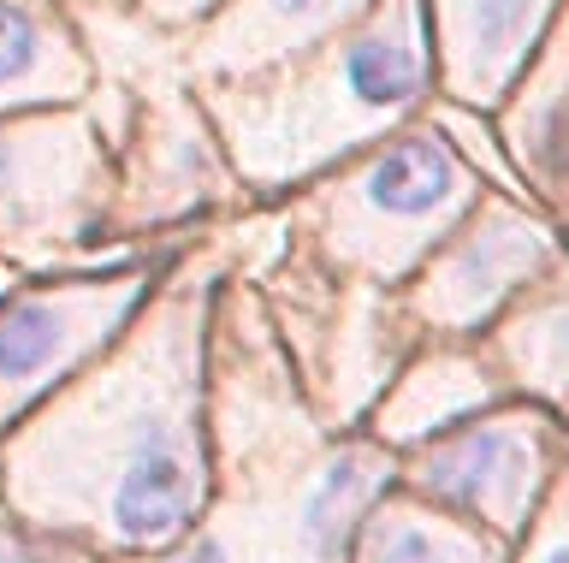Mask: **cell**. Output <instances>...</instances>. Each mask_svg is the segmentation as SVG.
<instances>
[{
    "label": "cell",
    "mask_w": 569,
    "mask_h": 563,
    "mask_svg": "<svg viewBox=\"0 0 569 563\" xmlns=\"http://www.w3.org/2000/svg\"><path fill=\"white\" fill-rule=\"evenodd\" d=\"M416 90H421L416 0H391L327 72L302 83L291 119L238 125V154L249 161V172L279 179V172H297L332 149H350L356 137L380 131L386 119H398L416 101Z\"/></svg>",
    "instance_id": "obj_1"
},
{
    "label": "cell",
    "mask_w": 569,
    "mask_h": 563,
    "mask_svg": "<svg viewBox=\"0 0 569 563\" xmlns=\"http://www.w3.org/2000/svg\"><path fill=\"white\" fill-rule=\"evenodd\" d=\"M469 208V172L451 143L403 137L338 197V238L380 268H398L409 250L433 243Z\"/></svg>",
    "instance_id": "obj_2"
},
{
    "label": "cell",
    "mask_w": 569,
    "mask_h": 563,
    "mask_svg": "<svg viewBox=\"0 0 569 563\" xmlns=\"http://www.w3.org/2000/svg\"><path fill=\"white\" fill-rule=\"evenodd\" d=\"M551 0H439L445 24V60L451 83L469 101H492L505 78L533 54Z\"/></svg>",
    "instance_id": "obj_3"
},
{
    "label": "cell",
    "mask_w": 569,
    "mask_h": 563,
    "mask_svg": "<svg viewBox=\"0 0 569 563\" xmlns=\"http://www.w3.org/2000/svg\"><path fill=\"white\" fill-rule=\"evenodd\" d=\"M190 510H196V463H190V451H184L172 421L154 415L137 433V445L119 469L113 527L137 545H160L190 522Z\"/></svg>",
    "instance_id": "obj_4"
},
{
    "label": "cell",
    "mask_w": 569,
    "mask_h": 563,
    "mask_svg": "<svg viewBox=\"0 0 569 563\" xmlns=\"http://www.w3.org/2000/svg\"><path fill=\"white\" fill-rule=\"evenodd\" d=\"M546 250L551 243H546L540 225L516 220L505 208H487L475 232L445 255V273L433 279V309L451 314V321H475V314L487 309L516 273H528Z\"/></svg>",
    "instance_id": "obj_5"
},
{
    "label": "cell",
    "mask_w": 569,
    "mask_h": 563,
    "mask_svg": "<svg viewBox=\"0 0 569 563\" xmlns=\"http://www.w3.org/2000/svg\"><path fill=\"white\" fill-rule=\"evenodd\" d=\"M368 0H238V12L213 30L208 60L213 66H267L279 54L320 42L327 30H338L345 19H356Z\"/></svg>",
    "instance_id": "obj_6"
},
{
    "label": "cell",
    "mask_w": 569,
    "mask_h": 563,
    "mask_svg": "<svg viewBox=\"0 0 569 563\" xmlns=\"http://www.w3.org/2000/svg\"><path fill=\"white\" fill-rule=\"evenodd\" d=\"M78 60L53 30L18 0H0V101L30 95H71L78 90Z\"/></svg>",
    "instance_id": "obj_7"
},
{
    "label": "cell",
    "mask_w": 569,
    "mask_h": 563,
    "mask_svg": "<svg viewBox=\"0 0 569 563\" xmlns=\"http://www.w3.org/2000/svg\"><path fill=\"white\" fill-rule=\"evenodd\" d=\"M522 463H528V445L505 428H480L457 445H445L427 456V474L421 481L445 492V499H462V504H492V499H516L522 486Z\"/></svg>",
    "instance_id": "obj_8"
},
{
    "label": "cell",
    "mask_w": 569,
    "mask_h": 563,
    "mask_svg": "<svg viewBox=\"0 0 569 563\" xmlns=\"http://www.w3.org/2000/svg\"><path fill=\"white\" fill-rule=\"evenodd\" d=\"M78 296H36V303L0 309V385H24L48 374L78 344Z\"/></svg>",
    "instance_id": "obj_9"
},
{
    "label": "cell",
    "mask_w": 569,
    "mask_h": 563,
    "mask_svg": "<svg viewBox=\"0 0 569 563\" xmlns=\"http://www.w3.org/2000/svg\"><path fill=\"white\" fill-rule=\"evenodd\" d=\"M516 154L533 179L546 184V197H558V167H563V95H558V54L546 60V83L533 90L510 119Z\"/></svg>",
    "instance_id": "obj_10"
},
{
    "label": "cell",
    "mask_w": 569,
    "mask_h": 563,
    "mask_svg": "<svg viewBox=\"0 0 569 563\" xmlns=\"http://www.w3.org/2000/svg\"><path fill=\"white\" fill-rule=\"evenodd\" d=\"M362 486H368V456H356V451L338 456V469L320 481V492L309 499V510H302V534H309L315 552H332V516H345Z\"/></svg>",
    "instance_id": "obj_11"
},
{
    "label": "cell",
    "mask_w": 569,
    "mask_h": 563,
    "mask_svg": "<svg viewBox=\"0 0 569 563\" xmlns=\"http://www.w3.org/2000/svg\"><path fill=\"white\" fill-rule=\"evenodd\" d=\"M362 563H457L445 545L427 534V527H416V522H403V516H380L362 534Z\"/></svg>",
    "instance_id": "obj_12"
},
{
    "label": "cell",
    "mask_w": 569,
    "mask_h": 563,
    "mask_svg": "<svg viewBox=\"0 0 569 563\" xmlns=\"http://www.w3.org/2000/svg\"><path fill=\"white\" fill-rule=\"evenodd\" d=\"M149 7L160 12V19H190V12H202V7H213V0H149Z\"/></svg>",
    "instance_id": "obj_13"
},
{
    "label": "cell",
    "mask_w": 569,
    "mask_h": 563,
    "mask_svg": "<svg viewBox=\"0 0 569 563\" xmlns=\"http://www.w3.org/2000/svg\"><path fill=\"white\" fill-rule=\"evenodd\" d=\"M172 563H226V552H220V545H213V540H202V545H196V552L172 557Z\"/></svg>",
    "instance_id": "obj_14"
},
{
    "label": "cell",
    "mask_w": 569,
    "mask_h": 563,
    "mask_svg": "<svg viewBox=\"0 0 569 563\" xmlns=\"http://www.w3.org/2000/svg\"><path fill=\"white\" fill-rule=\"evenodd\" d=\"M0 563H24V552H18L12 540H0Z\"/></svg>",
    "instance_id": "obj_15"
},
{
    "label": "cell",
    "mask_w": 569,
    "mask_h": 563,
    "mask_svg": "<svg viewBox=\"0 0 569 563\" xmlns=\"http://www.w3.org/2000/svg\"><path fill=\"white\" fill-rule=\"evenodd\" d=\"M546 563H563V557H558V552H551V557H546Z\"/></svg>",
    "instance_id": "obj_16"
}]
</instances>
